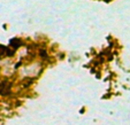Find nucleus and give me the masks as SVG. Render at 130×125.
I'll return each instance as SVG.
<instances>
[{"label":"nucleus","instance_id":"nucleus-2","mask_svg":"<svg viewBox=\"0 0 130 125\" xmlns=\"http://www.w3.org/2000/svg\"><path fill=\"white\" fill-rule=\"evenodd\" d=\"M39 56L42 57L43 60L48 59V54H47L46 49H44V48H40V49H39Z\"/></svg>","mask_w":130,"mask_h":125},{"label":"nucleus","instance_id":"nucleus-1","mask_svg":"<svg viewBox=\"0 0 130 125\" xmlns=\"http://www.w3.org/2000/svg\"><path fill=\"white\" fill-rule=\"evenodd\" d=\"M9 45H10V47H12V48L16 49V48H19V47L22 45V43H21V39H19V38H13V39L10 40Z\"/></svg>","mask_w":130,"mask_h":125}]
</instances>
